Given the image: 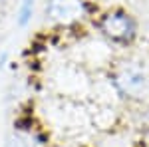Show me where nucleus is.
<instances>
[{"mask_svg":"<svg viewBox=\"0 0 149 147\" xmlns=\"http://www.w3.org/2000/svg\"><path fill=\"white\" fill-rule=\"evenodd\" d=\"M8 4H10V0H0V10H2V8H6Z\"/></svg>","mask_w":149,"mask_h":147,"instance_id":"6e6552de","label":"nucleus"},{"mask_svg":"<svg viewBox=\"0 0 149 147\" xmlns=\"http://www.w3.org/2000/svg\"><path fill=\"white\" fill-rule=\"evenodd\" d=\"M8 64H12L10 52H8V50H2V52H0V72H4V70L8 68Z\"/></svg>","mask_w":149,"mask_h":147,"instance_id":"0eeeda50","label":"nucleus"},{"mask_svg":"<svg viewBox=\"0 0 149 147\" xmlns=\"http://www.w3.org/2000/svg\"><path fill=\"white\" fill-rule=\"evenodd\" d=\"M48 147H54V145H48Z\"/></svg>","mask_w":149,"mask_h":147,"instance_id":"1a4fd4ad","label":"nucleus"},{"mask_svg":"<svg viewBox=\"0 0 149 147\" xmlns=\"http://www.w3.org/2000/svg\"><path fill=\"white\" fill-rule=\"evenodd\" d=\"M42 14L52 30L70 34L88 28L95 10L92 0H44Z\"/></svg>","mask_w":149,"mask_h":147,"instance_id":"20e7f679","label":"nucleus"},{"mask_svg":"<svg viewBox=\"0 0 149 147\" xmlns=\"http://www.w3.org/2000/svg\"><path fill=\"white\" fill-rule=\"evenodd\" d=\"M90 28L115 50H129L139 40V20L133 12L123 6L95 10Z\"/></svg>","mask_w":149,"mask_h":147,"instance_id":"f03ea898","label":"nucleus"},{"mask_svg":"<svg viewBox=\"0 0 149 147\" xmlns=\"http://www.w3.org/2000/svg\"><path fill=\"white\" fill-rule=\"evenodd\" d=\"M92 82L93 74L90 70L72 62L62 54L60 60L48 64L42 78V90L46 95L74 100V102H88L92 93Z\"/></svg>","mask_w":149,"mask_h":147,"instance_id":"f257e3e1","label":"nucleus"},{"mask_svg":"<svg viewBox=\"0 0 149 147\" xmlns=\"http://www.w3.org/2000/svg\"><path fill=\"white\" fill-rule=\"evenodd\" d=\"M38 12V0H18L14 10V24L18 30H28L36 20Z\"/></svg>","mask_w":149,"mask_h":147,"instance_id":"423d86ee","label":"nucleus"},{"mask_svg":"<svg viewBox=\"0 0 149 147\" xmlns=\"http://www.w3.org/2000/svg\"><path fill=\"white\" fill-rule=\"evenodd\" d=\"M109 78L125 105L149 103V62L143 58H117L109 68Z\"/></svg>","mask_w":149,"mask_h":147,"instance_id":"7ed1b4c3","label":"nucleus"},{"mask_svg":"<svg viewBox=\"0 0 149 147\" xmlns=\"http://www.w3.org/2000/svg\"><path fill=\"white\" fill-rule=\"evenodd\" d=\"M52 145V137L42 125L34 111L20 113L4 139V147H48Z\"/></svg>","mask_w":149,"mask_h":147,"instance_id":"39448f33","label":"nucleus"}]
</instances>
